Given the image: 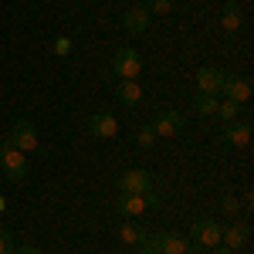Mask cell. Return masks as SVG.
I'll list each match as a JSON object with an SVG mask.
<instances>
[{
    "label": "cell",
    "mask_w": 254,
    "mask_h": 254,
    "mask_svg": "<svg viewBox=\"0 0 254 254\" xmlns=\"http://www.w3.org/2000/svg\"><path fill=\"white\" fill-rule=\"evenodd\" d=\"M14 248H17V237L10 231H0V254H14Z\"/></svg>",
    "instance_id": "obj_21"
},
{
    "label": "cell",
    "mask_w": 254,
    "mask_h": 254,
    "mask_svg": "<svg viewBox=\"0 0 254 254\" xmlns=\"http://www.w3.org/2000/svg\"><path fill=\"white\" fill-rule=\"evenodd\" d=\"M146 237H149V231H146V227H139V224H129V220H126V224L119 227V241H122L126 248H139Z\"/></svg>",
    "instance_id": "obj_16"
},
{
    "label": "cell",
    "mask_w": 254,
    "mask_h": 254,
    "mask_svg": "<svg viewBox=\"0 0 254 254\" xmlns=\"http://www.w3.org/2000/svg\"><path fill=\"white\" fill-rule=\"evenodd\" d=\"M190 237H193L196 248H217L220 244V224L217 220H210V217H200V220H193V227H190Z\"/></svg>",
    "instance_id": "obj_6"
},
{
    "label": "cell",
    "mask_w": 254,
    "mask_h": 254,
    "mask_svg": "<svg viewBox=\"0 0 254 254\" xmlns=\"http://www.w3.org/2000/svg\"><path fill=\"white\" fill-rule=\"evenodd\" d=\"M116 98L122 102V105L136 109L139 102H142V88H139L136 81H119V85H116Z\"/></svg>",
    "instance_id": "obj_17"
},
{
    "label": "cell",
    "mask_w": 254,
    "mask_h": 254,
    "mask_svg": "<svg viewBox=\"0 0 254 254\" xmlns=\"http://www.w3.org/2000/svg\"><path fill=\"white\" fill-rule=\"evenodd\" d=\"M14 254H41V248H34V244H20V248H14Z\"/></svg>",
    "instance_id": "obj_26"
},
{
    "label": "cell",
    "mask_w": 254,
    "mask_h": 254,
    "mask_svg": "<svg viewBox=\"0 0 254 254\" xmlns=\"http://www.w3.org/2000/svg\"><path fill=\"white\" fill-rule=\"evenodd\" d=\"M224 78H227V71H224V68H217V64H203V68L196 71V92L220 95V88H224Z\"/></svg>",
    "instance_id": "obj_10"
},
{
    "label": "cell",
    "mask_w": 254,
    "mask_h": 254,
    "mask_svg": "<svg viewBox=\"0 0 254 254\" xmlns=\"http://www.w3.org/2000/svg\"><path fill=\"white\" fill-rule=\"evenodd\" d=\"M248 237H251L248 224H227V227H220V244H227L231 251H241L248 244Z\"/></svg>",
    "instance_id": "obj_14"
},
{
    "label": "cell",
    "mask_w": 254,
    "mask_h": 254,
    "mask_svg": "<svg viewBox=\"0 0 254 254\" xmlns=\"http://www.w3.org/2000/svg\"><path fill=\"white\" fill-rule=\"evenodd\" d=\"M220 27H224V34H237V31H241V3H237V0H227V3H224Z\"/></svg>",
    "instance_id": "obj_15"
},
{
    "label": "cell",
    "mask_w": 254,
    "mask_h": 254,
    "mask_svg": "<svg viewBox=\"0 0 254 254\" xmlns=\"http://www.w3.org/2000/svg\"><path fill=\"white\" fill-rule=\"evenodd\" d=\"M149 20H153V14H149L146 7H129V10L122 14V31H126V34H142V31L149 27Z\"/></svg>",
    "instance_id": "obj_13"
},
{
    "label": "cell",
    "mask_w": 254,
    "mask_h": 254,
    "mask_svg": "<svg viewBox=\"0 0 254 254\" xmlns=\"http://www.w3.org/2000/svg\"><path fill=\"white\" fill-rule=\"evenodd\" d=\"M248 142H251V119H234V122L224 126V132H220V146H227V149H241V146H248Z\"/></svg>",
    "instance_id": "obj_7"
},
{
    "label": "cell",
    "mask_w": 254,
    "mask_h": 254,
    "mask_svg": "<svg viewBox=\"0 0 254 254\" xmlns=\"http://www.w3.org/2000/svg\"><path fill=\"white\" fill-rule=\"evenodd\" d=\"M88 132L95 139H116L119 136V119L112 112H95L88 119Z\"/></svg>",
    "instance_id": "obj_11"
},
{
    "label": "cell",
    "mask_w": 254,
    "mask_h": 254,
    "mask_svg": "<svg viewBox=\"0 0 254 254\" xmlns=\"http://www.w3.org/2000/svg\"><path fill=\"white\" fill-rule=\"evenodd\" d=\"M220 210H227V214H234V210H237V196L231 193V190L220 193Z\"/></svg>",
    "instance_id": "obj_24"
},
{
    "label": "cell",
    "mask_w": 254,
    "mask_h": 254,
    "mask_svg": "<svg viewBox=\"0 0 254 254\" xmlns=\"http://www.w3.org/2000/svg\"><path fill=\"white\" fill-rule=\"evenodd\" d=\"M251 92H254L251 78H244V75H227V78H224V88H220V98L237 102V105H248V102H251Z\"/></svg>",
    "instance_id": "obj_8"
},
{
    "label": "cell",
    "mask_w": 254,
    "mask_h": 254,
    "mask_svg": "<svg viewBox=\"0 0 254 254\" xmlns=\"http://www.w3.org/2000/svg\"><path fill=\"white\" fill-rule=\"evenodd\" d=\"M156 129H153V126H142V129H139L136 132V142L139 146H142V149H153V142H156Z\"/></svg>",
    "instance_id": "obj_20"
},
{
    "label": "cell",
    "mask_w": 254,
    "mask_h": 254,
    "mask_svg": "<svg viewBox=\"0 0 254 254\" xmlns=\"http://www.w3.org/2000/svg\"><path fill=\"white\" fill-rule=\"evenodd\" d=\"M146 10H149V14H170V10H173V0H149Z\"/></svg>",
    "instance_id": "obj_22"
},
{
    "label": "cell",
    "mask_w": 254,
    "mask_h": 254,
    "mask_svg": "<svg viewBox=\"0 0 254 254\" xmlns=\"http://www.w3.org/2000/svg\"><path fill=\"white\" fill-rule=\"evenodd\" d=\"M0 170H3V176H7L10 183H20V180L27 176V156H24L20 149H14L7 139H3V146H0Z\"/></svg>",
    "instance_id": "obj_3"
},
{
    "label": "cell",
    "mask_w": 254,
    "mask_h": 254,
    "mask_svg": "<svg viewBox=\"0 0 254 254\" xmlns=\"http://www.w3.org/2000/svg\"><path fill=\"white\" fill-rule=\"evenodd\" d=\"M7 142L20 149V153H41V139H38V129L27 122V119H17L7 132Z\"/></svg>",
    "instance_id": "obj_2"
},
{
    "label": "cell",
    "mask_w": 254,
    "mask_h": 254,
    "mask_svg": "<svg viewBox=\"0 0 254 254\" xmlns=\"http://www.w3.org/2000/svg\"><path fill=\"white\" fill-rule=\"evenodd\" d=\"M112 75L119 81H136L142 75V58H139L136 48H119L112 55Z\"/></svg>",
    "instance_id": "obj_1"
},
{
    "label": "cell",
    "mask_w": 254,
    "mask_h": 254,
    "mask_svg": "<svg viewBox=\"0 0 254 254\" xmlns=\"http://www.w3.org/2000/svg\"><path fill=\"white\" fill-rule=\"evenodd\" d=\"M153 173L149 170H126V173L119 176V190L122 193H149L153 190Z\"/></svg>",
    "instance_id": "obj_9"
},
{
    "label": "cell",
    "mask_w": 254,
    "mask_h": 254,
    "mask_svg": "<svg viewBox=\"0 0 254 254\" xmlns=\"http://www.w3.org/2000/svg\"><path fill=\"white\" fill-rule=\"evenodd\" d=\"M136 254H159V251H156V244H153V241L146 237V241H142V244L136 248Z\"/></svg>",
    "instance_id": "obj_25"
},
{
    "label": "cell",
    "mask_w": 254,
    "mask_h": 254,
    "mask_svg": "<svg viewBox=\"0 0 254 254\" xmlns=\"http://www.w3.org/2000/svg\"><path fill=\"white\" fill-rule=\"evenodd\" d=\"M241 109H244V105H237V102H227V98H220V105H217V116L224 119V126H227V122L241 119Z\"/></svg>",
    "instance_id": "obj_19"
},
{
    "label": "cell",
    "mask_w": 254,
    "mask_h": 254,
    "mask_svg": "<svg viewBox=\"0 0 254 254\" xmlns=\"http://www.w3.org/2000/svg\"><path fill=\"white\" fill-rule=\"evenodd\" d=\"M153 129H156V136H176V132H183V129H187V119L180 116L176 109H163L159 119L153 122Z\"/></svg>",
    "instance_id": "obj_12"
},
{
    "label": "cell",
    "mask_w": 254,
    "mask_h": 254,
    "mask_svg": "<svg viewBox=\"0 0 254 254\" xmlns=\"http://www.w3.org/2000/svg\"><path fill=\"white\" fill-rule=\"evenodd\" d=\"M116 207H119V214H122V217H139V214L156 210L159 196H156V190H149V193H122Z\"/></svg>",
    "instance_id": "obj_4"
},
{
    "label": "cell",
    "mask_w": 254,
    "mask_h": 254,
    "mask_svg": "<svg viewBox=\"0 0 254 254\" xmlns=\"http://www.w3.org/2000/svg\"><path fill=\"white\" fill-rule=\"evenodd\" d=\"M149 241L156 244L159 254H196L200 248L190 244L187 237H180L176 231H163V234H149Z\"/></svg>",
    "instance_id": "obj_5"
},
{
    "label": "cell",
    "mask_w": 254,
    "mask_h": 254,
    "mask_svg": "<svg viewBox=\"0 0 254 254\" xmlns=\"http://www.w3.org/2000/svg\"><path fill=\"white\" fill-rule=\"evenodd\" d=\"M210 251H214V254H234L231 248H227V244H217V248H210Z\"/></svg>",
    "instance_id": "obj_27"
},
{
    "label": "cell",
    "mask_w": 254,
    "mask_h": 254,
    "mask_svg": "<svg viewBox=\"0 0 254 254\" xmlns=\"http://www.w3.org/2000/svg\"><path fill=\"white\" fill-rule=\"evenodd\" d=\"M55 55H58V58H68V55H71V38H64V34L55 38Z\"/></svg>",
    "instance_id": "obj_23"
},
{
    "label": "cell",
    "mask_w": 254,
    "mask_h": 254,
    "mask_svg": "<svg viewBox=\"0 0 254 254\" xmlns=\"http://www.w3.org/2000/svg\"><path fill=\"white\" fill-rule=\"evenodd\" d=\"M217 105H220V95L196 92V98H193V112L196 116H217Z\"/></svg>",
    "instance_id": "obj_18"
}]
</instances>
